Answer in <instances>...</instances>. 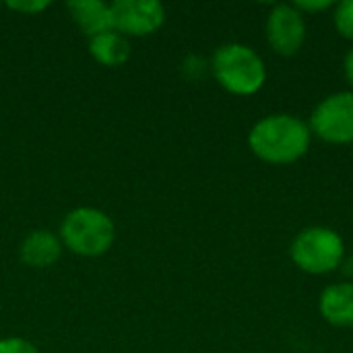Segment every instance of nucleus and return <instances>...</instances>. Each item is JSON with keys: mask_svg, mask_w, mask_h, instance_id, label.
I'll return each mask as SVG.
<instances>
[{"mask_svg": "<svg viewBox=\"0 0 353 353\" xmlns=\"http://www.w3.org/2000/svg\"><path fill=\"white\" fill-rule=\"evenodd\" d=\"M211 70L217 83L234 95H252L267 81L263 58L244 43L219 46L213 54Z\"/></svg>", "mask_w": 353, "mask_h": 353, "instance_id": "obj_2", "label": "nucleus"}, {"mask_svg": "<svg viewBox=\"0 0 353 353\" xmlns=\"http://www.w3.org/2000/svg\"><path fill=\"white\" fill-rule=\"evenodd\" d=\"M114 29L122 35H149L165 21V8L157 0H118L112 4Z\"/></svg>", "mask_w": 353, "mask_h": 353, "instance_id": "obj_6", "label": "nucleus"}, {"mask_svg": "<svg viewBox=\"0 0 353 353\" xmlns=\"http://www.w3.org/2000/svg\"><path fill=\"white\" fill-rule=\"evenodd\" d=\"M310 132L335 145L353 143V91L325 97L310 116Z\"/></svg>", "mask_w": 353, "mask_h": 353, "instance_id": "obj_5", "label": "nucleus"}, {"mask_svg": "<svg viewBox=\"0 0 353 353\" xmlns=\"http://www.w3.org/2000/svg\"><path fill=\"white\" fill-rule=\"evenodd\" d=\"M290 254L298 269L310 275H323L343 265L345 244L335 230L316 225L302 230L296 236Z\"/></svg>", "mask_w": 353, "mask_h": 353, "instance_id": "obj_4", "label": "nucleus"}, {"mask_svg": "<svg viewBox=\"0 0 353 353\" xmlns=\"http://www.w3.org/2000/svg\"><path fill=\"white\" fill-rule=\"evenodd\" d=\"M60 238L74 254L101 256L116 240V225L108 213L95 207H79L64 217Z\"/></svg>", "mask_w": 353, "mask_h": 353, "instance_id": "obj_3", "label": "nucleus"}, {"mask_svg": "<svg viewBox=\"0 0 353 353\" xmlns=\"http://www.w3.org/2000/svg\"><path fill=\"white\" fill-rule=\"evenodd\" d=\"M89 52L101 66H122L130 58V43L126 35L110 29L89 39Z\"/></svg>", "mask_w": 353, "mask_h": 353, "instance_id": "obj_11", "label": "nucleus"}, {"mask_svg": "<svg viewBox=\"0 0 353 353\" xmlns=\"http://www.w3.org/2000/svg\"><path fill=\"white\" fill-rule=\"evenodd\" d=\"M294 6H296L300 12H302V10H306V12H316V10H325V8L335 6V2H333V0H298Z\"/></svg>", "mask_w": 353, "mask_h": 353, "instance_id": "obj_15", "label": "nucleus"}, {"mask_svg": "<svg viewBox=\"0 0 353 353\" xmlns=\"http://www.w3.org/2000/svg\"><path fill=\"white\" fill-rule=\"evenodd\" d=\"M310 126L290 114H275L259 120L250 134V151L273 165H288L298 161L308 153L310 147Z\"/></svg>", "mask_w": 353, "mask_h": 353, "instance_id": "obj_1", "label": "nucleus"}, {"mask_svg": "<svg viewBox=\"0 0 353 353\" xmlns=\"http://www.w3.org/2000/svg\"><path fill=\"white\" fill-rule=\"evenodd\" d=\"M19 254H21V261L27 267L46 269V267H52L60 259L62 244L54 234H50L46 230H37V232H31L23 240Z\"/></svg>", "mask_w": 353, "mask_h": 353, "instance_id": "obj_10", "label": "nucleus"}, {"mask_svg": "<svg viewBox=\"0 0 353 353\" xmlns=\"http://www.w3.org/2000/svg\"><path fill=\"white\" fill-rule=\"evenodd\" d=\"M321 314L335 327H353V283H333L319 300Z\"/></svg>", "mask_w": 353, "mask_h": 353, "instance_id": "obj_8", "label": "nucleus"}, {"mask_svg": "<svg viewBox=\"0 0 353 353\" xmlns=\"http://www.w3.org/2000/svg\"><path fill=\"white\" fill-rule=\"evenodd\" d=\"M333 21L341 37L353 39V0H343L335 6Z\"/></svg>", "mask_w": 353, "mask_h": 353, "instance_id": "obj_12", "label": "nucleus"}, {"mask_svg": "<svg viewBox=\"0 0 353 353\" xmlns=\"http://www.w3.org/2000/svg\"><path fill=\"white\" fill-rule=\"evenodd\" d=\"M186 62H188V64H192V68H184V72H186L190 79H199V77L205 72V66H207V64H205V60H203V58L188 56V58H186Z\"/></svg>", "mask_w": 353, "mask_h": 353, "instance_id": "obj_16", "label": "nucleus"}, {"mask_svg": "<svg viewBox=\"0 0 353 353\" xmlns=\"http://www.w3.org/2000/svg\"><path fill=\"white\" fill-rule=\"evenodd\" d=\"M345 77H347L350 85L353 87V48L347 52V56H345Z\"/></svg>", "mask_w": 353, "mask_h": 353, "instance_id": "obj_17", "label": "nucleus"}, {"mask_svg": "<svg viewBox=\"0 0 353 353\" xmlns=\"http://www.w3.org/2000/svg\"><path fill=\"white\" fill-rule=\"evenodd\" d=\"M0 353H39V350L27 339L6 337V339H0Z\"/></svg>", "mask_w": 353, "mask_h": 353, "instance_id": "obj_13", "label": "nucleus"}, {"mask_svg": "<svg viewBox=\"0 0 353 353\" xmlns=\"http://www.w3.org/2000/svg\"><path fill=\"white\" fill-rule=\"evenodd\" d=\"M50 2H43V0H27V2H8V8L17 10V12H41L43 8H48Z\"/></svg>", "mask_w": 353, "mask_h": 353, "instance_id": "obj_14", "label": "nucleus"}, {"mask_svg": "<svg viewBox=\"0 0 353 353\" xmlns=\"http://www.w3.org/2000/svg\"><path fill=\"white\" fill-rule=\"evenodd\" d=\"M269 46L281 56H294L306 39L304 14L294 4H277L267 19Z\"/></svg>", "mask_w": 353, "mask_h": 353, "instance_id": "obj_7", "label": "nucleus"}, {"mask_svg": "<svg viewBox=\"0 0 353 353\" xmlns=\"http://www.w3.org/2000/svg\"><path fill=\"white\" fill-rule=\"evenodd\" d=\"M68 10L77 27L89 37H95L99 33L114 29L112 4H105L101 0H74V2H68Z\"/></svg>", "mask_w": 353, "mask_h": 353, "instance_id": "obj_9", "label": "nucleus"}]
</instances>
